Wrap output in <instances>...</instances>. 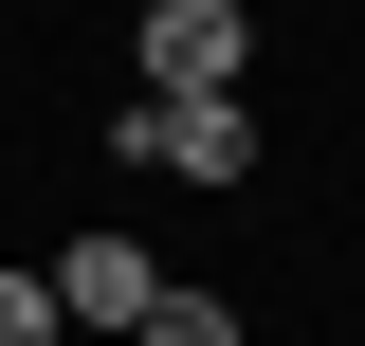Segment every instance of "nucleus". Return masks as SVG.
Returning <instances> with one entry per match:
<instances>
[{
  "instance_id": "f257e3e1",
  "label": "nucleus",
  "mask_w": 365,
  "mask_h": 346,
  "mask_svg": "<svg viewBox=\"0 0 365 346\" xmlns=\"http://www.w3.org/2000/svg\"><path fill=\"white\" fill-rule=\"evenodd\" d=\"M110 182H256V91H110Z\"/></svg>"
},
{
  "instance_id": "f03ea898",
  "label": "nucleus",
  "mask_w": 365,
  "mask_h": 346,
  "mask_svg": "<svg viewBox=\"0 0 365 346\" xmlns=\"http://www.w3.org/2000/svg\"><path fill=\"white\" fill-rule=\"evenodd\" d=\"M128 91H256V0H146Z\"/></svg>"
},
{
  "instance_id": "7ed1b4c3",
  "label": "nucleus",
  "mask_w": 365,
  "mask_h": 346,
  "mask_svg": "<svg viewBox=\"0 0 365 346\" xmlns=\"http://www.w3.org/2000/svg\"><path fill=\"white\" fill-rule=\"evenodd\" d=\"M37 292H55V328H110V346H128L146 310H165V256L91 219V237H55V256H37Z\"/></svg>"
},
{
  "instance_id": "20e7f679",
  "label": "nucleus",
  "mask_w": 365,
  "mask_h": 346,
  "mask_svg": "<svg viewBox=\"0 0 365 346\" xmlns=\"http://www.w3.org/2000/svg\"><path fill=\"white\" fill-rule=\"evenodd\" d=\"M128 346H256V310H237V292H165Z\"/></svg>"
},
{
  "instance_id": "39448f33",
  "label": "nucleus",
  "mask_w": 365,
  "mask_h": 346,
  "mask_svg": "<svg viewBox=\"0 0 365 346\" xmlns=\"http://www.w3.org/2000/svg\"><path fill=\"white\" fill-rule=\"evenodd\" d=\"M0 346H55V292H37V256H0Z\"/></svg>"
}]
</instances>
